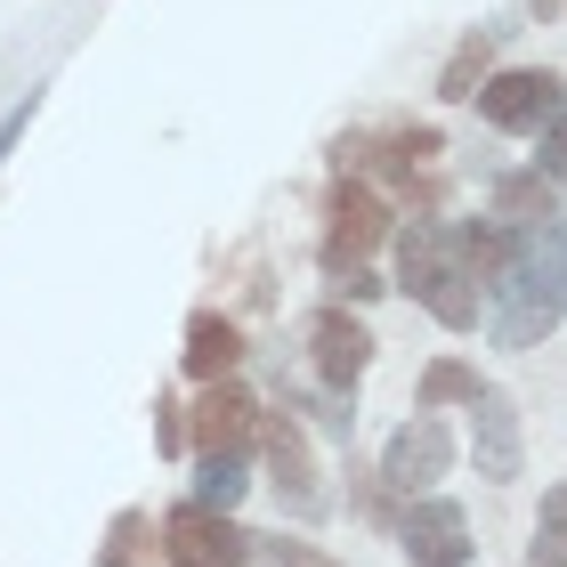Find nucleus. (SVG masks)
<instances>
[{"label":"nucleus","instance_id":"obj_1","mask_svg":"<svg viewBox=\"0 0 567 567\" xmlns=\"http://www.w3.org/2000/svg\"><path fill=\"white\" fill-rule=\"evenodd\" d=\"M559 324H567V227L544 219L511 236V260L486 284V332H495V349H535Z\"/></svg>","mask_w":567,"mask_h":567},{"label":"nucleus","instance_id":"obj_2","mask_svg":"<svg viewBox=\"0 0 567 567\" xmlns=\"http://www.w3.org/2000/svg\"><path fill=\"white\" fill-rule=\"evenodd\" d=\"M398 284H405V292H414V300H422L446 332H471V324H478V308H486L478 268L462 260L454 227H437V219L398 227Z\"/></svg>","mask_w":567,"mask_h":567},{"label":"nucleus","instance_id":"obj_3","mask_svg":"<svg viewBox=\"0 0 567 567\" xmlns=\"http://www.w3.org/2000/svg\"><path fill=\"white\" fill-rule=\"evenodd\" d=\"M163 559L171 567H244L251 559V535L212 503H178L163 519Z\"/></svg>","mask_w":567,"mask_h":567},{"label":"nucleus","instance_id":"obj_4","mask_svg":"<svg viewBox=\"0 0 567 567\" xmlns=\"http://www.w3.org/2000/svg\"><path fill=\"white\" fill-rule=\"evenodd\" d=\"M471 97H478V114L495 122V131H544V122L567 106V82L544 73V65H511L495 82H478Z\"/></svg>","mask_w":567,"mask_h":567},{"label":"nucleus","instance_id":"obj_5","mask_svg":"<svg viewBox=\"0 0 567 567\" xmlns=\"http://www.w3.org/2000/svg\"><path fill=\"white\" fill-rule=\"evenodd\" d=\"M260 446H268V478H276V503L292 519H317L324 511V486H317V462H308V437L292 414H260Z\"/></svg>","mask_w":567,"mask_h":567},{"label":"nucleus","instance_id":"obj_6","mask_svg":"<svg viewBox=\"0 0 567 567\" xmlns=\"http://www.w3.org/2000/svg\"><path fill=\"white\" fill-rule=\"evenodd\" d=\"M446 462H454V437L437 414H414L398 437H390V454H381V486H398V495H430L437 478H446Z\"/></svg>","mask_w":567,"mask_h":567},{"label":"nucleus","instance_id":"obj_7","mask_svg":"<svg viewBox=\"0 0 567 567\" xmlns=\"http://www.w3.org/2000/svg\"><path fill=\"white\" fill-rule=\"evenodd\" d=\"M381 236H390V212H381V195L357 187V178H341V187H332V203H324V268L365 260Z\"/></svg>","mask_w":567,"mask_h":567},{"label":"nucleus","instance_id":"obj_8","mask_svg":"<svg viewBox=\"0 0 567 567\" xmlns=\"http://www.w3.org/2000/svg\"><path fill=\"white\" fill-rule=\"evenodd\" d=\"M308 365H317L324 390H357V373L373 365V332L349 308H317L308 317Z\"/></svg>","mask_w":567,"mask_h":567},{"label":"nucleus","instance_id":"obj_9","mask_svg":"<svg viewBox=\"0 0 567 567\" xmlns=\"http://www.w3.org/2000/svg\"><path fill=\"white\" fill-rule=\"evenodd\" d=\"M471 462H478V478H495V486H511V478H519V462H527L519 405H511L503 390H478L471 398Z\"/></svg>","mask_w":567,"mask_h":567},{"label":"nucleus","instance_id":"obj_10","mask_svg":"<svg viewBox=\"0 0 567 567\" xmlns=\"http://www.w3.org/2000/svg\"><path fill=\"white\" fill-rule=\"evenodd\" d=\"M398 535H405V559L414 567H471V519H462V503H446V495H422Z\"/></svg>","mask_w":567,"mask_h":567},{"label":"nucleus","instance_id":"obj_11","mask_svg":"<svg viewBox=\"0 0 567 567\" xmlns=\"http://www.w3.org/2000/svg\"><path fill=\"white\" fill-rule=\"evenodd\" d=\"M195 454H244L260 437V405H251L236 381H203V405H195Z\"/></svg>","mask_w":567,"mask_h":567},{"label":"nucleus","instance_id":"obj_12","mask_svg":"<svg viewBox=\"0 0 567 567\" xmlns=\"http://www.w3.org/2000/svg\"><path fill=\"white\" fill-rule=\"evenodd\" d=\"M178 357H187L195 381H227V373L244 365V332H236V317H195V324H187V349H178Z\"/></svg>","mask_w":567,"mask_h":567},{"label":"nucleus","instance_id":"obj_13","mask_svg":"<svg viewBox=\"0 0 567 567\" xmlns=\"http://www.w3.org/2000/svg\"><path fill=\"white\" fill-rule=\"evenodd\" d=\"M495 219L503 227H544V219H559V187L544 171H503L495 178Z\"/></svg>","mask_w":567,"mask_h":567},{"label":"nucleus","instance_id":"obj_14","mask_svg":"<svg viewBox=\"0 0 567 567\" xmlns=\"http://www.w3.org/2000/svg\"><path fill=\"white\" fill-rule=\"evenodd\" d=\"M244 454H203L195 462V503H212V511H236L244 503Z\"/></svg>","mask_w":567,"mask_h":567},{"label":"nucleus","instance_id":"obj_15","mask_svg":"<svg viewBox=\"0 0 567 567\" xmlns=\"http://www.w3.org/2000/svg\"><path fill=\"white\" fill-rule=\"evenodd\" d=\"M535 567H567V486H551L535 511Z\"/></svg>","mask_w":567,"mask_h":567},{"label":"nucleus","instance_id":"obj_16","mask_svg":"<svg viewBox=\"0 0 567 567\" xmlns=\"http://www.w3.org/2000/svg\"><path fill=\"white\" fill-rule=\"evenodd\" d=\"M471 398H478V373L462 365V357H437L422 373V405H471Z\"/></svg>","mask_w":567,"mask_h":567},{"label":"nucleus","instance_id":"obj_17","mask_svg":"<svg viewBox=\"0 0 567 567\" xmlns=\"http://www.w3.org/2000/svg\"><path fill=\"white\" fill-rule=\"evenodd\" d=\"M138 544H146V519H138V511H122V519L106 527V551H97V567H138Z\"/></svg>","mask_w":567,"mask_h":567},{"label":"nucleus","instance_id":"obj_18","mask_svg":"<svg viewBox=\"0 0 567 567\" xmlns=\"http://www.w3.org/2000/svg\"><path fill=\"white\" fill-rule=\"evenodd\" d=\"M478 73H486V41H462V49H454V65L437 73V97H471Z\"/></svg>","mask_w":567,"mask_h":567},{"label":"nucleus","instance_id":"obj_19","mask_svg":"<svg viewBox=\"0 0 567 567\" xmlns=\"http://www.w3.org/2000/svg\"><path fill=\"white\" fill-rule=\"evenodd\" d=\"M251 544H260V535H251ZM251 559H260V567H341V559H324L317 544H284V535H276V544H260Z\"/></svg>","mask_w":567,"mask_h":567},{"label":"nucleus","instance_id":"obj_20","mask_svg":"<svg viewBox=\"0 0 567 567\" xmlns=\"http://www.w3.org/2000/svg\"><path fill=\"white\" fill-rule=\"evenodd\" d=\"M535 138H544V154H535V171H544V178H567V106L544 122V131H535Z\"/></svg>","mask_w":567,"mask_h":567},{"label":"nucleus","instance_id":"obj_21","mask_svg":"<svg viewBox=\"0 0 567 567\" xmlns=\"http://www.w3.org/2000/svg\"><path fill=\"white\" fill-rule=\"evenodd\" d=\"M154 446H163V454H178V446H187V414H178L171 398L154 405Z\"/></svg>","mask_w":567,"mask_h":567}]
</instances>
